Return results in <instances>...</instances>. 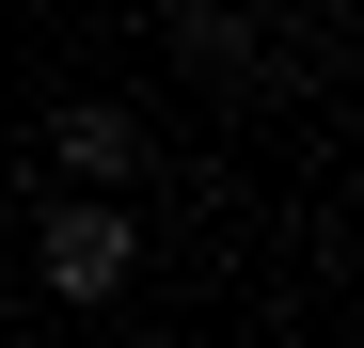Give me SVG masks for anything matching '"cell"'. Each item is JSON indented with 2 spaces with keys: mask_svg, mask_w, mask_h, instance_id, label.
<instances>
[{
  "mask_svg": "<svg viewBox=\"0 0 364 348\" xmlns=\"http://www.w3.org/2000/svg\"><path fill=\"white\" fill-rule=\"evenodd\" d=\"M32 269H48V285H64V301H111V285H127V269H143V222H127V206H111V190H64V206H48V222H32Z\"/></svg>",
  "mask_w": 364,
  "mask_h": 348,
  "instance_id": "6da1fadb",
  "label": "cell"
},
{
  "mask_svg": "<svg viewBox=\"0 0 364 348\" xmlns=\"http://www.w3.org/2000/svg\"><path fill=\"white\" fill-rule=\"evenodd\" d=\"M48 158H64L80 190H127V174H143V111H111V95H80L64 127H48Z\"/></svg>",
  "mask_w": 364,
  "mask_h": 348,
  "instance_id": "7a4b0ae2",
  "label": "cell"
}]
</instances>
